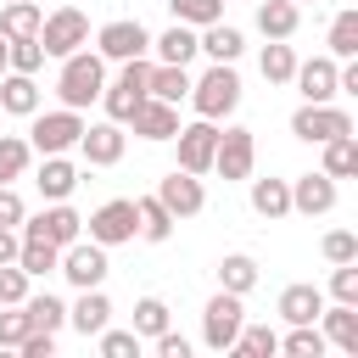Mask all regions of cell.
<instances>
[{
  "instance_id": "6da1fadb",
  "label": "cell",
  "mask_w": 358,
  "mask_h": 358,
  "mask_svg": "<svg viewBox=\"0 0 358 358\" xmlns=\"http://www.w3.org/2000/svg\"><path fill=\"white\" fill-rule=\"evenodd\" d=\"M101 90H106V62H101V50L84 45V50L62 56V67H56V106L84 112V106L101 101Z\"/></svg>"
},
{
  "instance_id": "7a4b0ae2",
  "label": "cell",
  "mask_w": 358,
  "mask_h": 358,
  "mask_svg": "<svg viewBox=\"0 0 358 358\" xmlns=\"http://www.w3.org/2000/svg\"><path fill=\"white\" fill-rule=\"evenodd\" d=\"M185 101L196 106V117L224 123V117L241 106V73H235V62H207V73L190 78V95H185Z\"/></svg>"
},
{
  "instance_id": "3957f363",
  "label": "cell",
  "mask_w": 358,
  "mask_h": 358,
  "mask_svg": "<svg viewBox=\"0 0 358 358\" xmlns=\"http://www.w3.org/2000/svg\"><path fill=\"white\" fill-rule=\"evenodd\" d=\"M78 134H84V112H73V106H50V112L39 106V112L28 117V145H34V157L73 151Z\"/></svg>"
},
{
  "instance_id": "277c9868",
  "label": "cell",
  "mask_w": 358,
  "mask_h": 358,
  "mask_svg": "<svg viewBox=\"0 0 358 358\" xmlns=\"http://www.w3.org/2000/svg\"><path fill=\"white\" fill-rule=\"evenodd\" d=\"M145 78H151V56H129V62H117V73H112L106 90H101V106H106L112 123H129V112L145 101Z\"/></svg>"
},
{
  "instance_id": "5b68a950",
  "label": "cell",
  "mask_w": 358,
  "mask_h": 358,
  "mask_svg": "<svg viewBox=\"0 0 358 358\" xmlns=\"http://www.w3.org/2000/svg\"><path fill=\"white\" fill-rule=\"evenodd\" d=\"M241 324H246V296H235V291H213L207 308H201V347H207V352H229Z\"/></svg>"
},
{
  "instance_id": "8992f818",
  "label": "cell",
  "mask_w": 358,
  "mask_h": 358,
  "mask_svg": "<svg viewBox=\"0 0 358 358\" xmlns=\"http://www.w3.org/2000/svg\"><path fill=\"white\" fill-rule=\"evenodd\" d=\"M291 134H296L302 145H324V140H336V134H352V112L336 106V101H302V106L291 112Z\"/></svg>"
},
{
  "instance_id": "52a82bcc",
  "label": "cell",
  "mask_w": 358,
  "mask_h": 358,
  "mask_svg": "<svg viewBox=\"0 0 358 358\" xmlns=\"http://www.w3.org/2000/svg\"><path fill=\"white\" fill-rule=\"evenodd\" d=\"M106 246L101 241H90V235H78V241H67L62 246V257H56V274L73 285V291H90V285H106Z\"/></svg>"
},
{
  "instance_id": "ba28073f",
  "label": "cell",
  "mask_w": 358,
  "mask_h": 358,
  "mask_svg": "<svg viewBox=\"0 0 358 358\" xmlns=\"http://www.w3.org/2000/svg\"><path fill=\"white\" fill-rule=\"evenodd\" d=\"M39 45H45V56H73V50H84L90 45V17L78 11V6H56V11H45V22H39Z\"/></svg>"
},
{
  "instance_id": "9c48e42d",
  "label": "cell",
  "mask_w": 358,
  "mask_h": 358,
  "mask_svg": "<svg viewBox=\"0 0 358 358\" xmlns=\"http://www.w3.org/2000/svg\"><path fill=\"white\" fill-rule=\"evenodd\" d=\"M95 50H101V62H129V56H151V28L140 22V17H112V22H101L95 28Z\"/></svg>"
},
{
  "instance_id": "30bf717a",
  "label": "cell",
  "mask_w": 358,
  "mask_h": 358,
  "mask_svg": "<svg viewBox=\"0 0 358 358\" xmlns=\"http://www.w3.org/2000/svg\"><path fill=\"white\" fill-rule=\"evenodd\" d=\"M252 168H257V134L241 123H224L218 145H213V173L218 179H252Z\"/></svg>"
},
{
  "instance_id": "8fae6325",
  "label": "cell",
  "mask_w": 358,
  "mask_h": 358,
  "mask_svg": "<svg viewBox=\"0 0 358 358\" xmlns=\"http://www.w3.org/2000/svg\"><path fill=\"white\" fill-rule=\"evenodd\" d=\"M134 229H140V218H134V196H112V201H101V207L84 218V235L101 241L106 252H112V246H129Z\"/></svg>"
},
{
  "instance_id": "7c38bea8",
  "label": "cell",
  "mask_w": 358,
  "mask_h": 358,
  "mask_svg": "<svg viewBox=\"0 0 358 358\" xmlns=\"http://www.w3.org/2000/svg\"><path fill=\"white\" fill-rule=\"evenodd\" d=\"M78 157H84V168H117L123 162V151H129V134H123V123H84V134H78V145H73Z\"/></svg>"
},
{
  "instance_id": "4fadbf2b",
  "label": "cell",
  "mask_w": 358,
  "mask_h": 358,
  "mask_svg": "<svg viewBox=\"0 0 358 358\" xmlns=\"http://www.w3.org/2000/svg\"><path fill=\"white\" fill-rule=\"evenodd\" d=\"M17 235H45V241L67 246V241H78V235H84V218H78V207H73V201H45L39 213H28V218L17 224Z\"/></svg>"
},
{
  "instance_id": "5bb4252c",
  "label": "cell",
  "mask_w": 358,
  "mask_h": 358,
  "mask_svg": "<svg viewBox=\"0 0 358 358\" xmlns=\"http://www.w3.org/2000/svg\"><path fill=\"white\" fill-rule=\"evenodd\" d=\"M336 78H341V62H336L330 50H324V56H308V62L296 56L291 84H296V95H302V101H336V95H341V84H336Z\"/></svg>"
},
{
  "instance_id": "9a60e30c",
  "label": "cell",
  "mask_w": 358,
  "mask_h": 358,
  "mask_svg": "<svg viewBox=\"0 0 358 358\" xmlns=\"http://www.w3.org/2000/svg\"><path fill=\"white\" fill-rule=\"evenodd\" d=\"M173 145H179V162H173V168H185V173H213V145H218V123H207V117H196V123H179Z\"/></svg>"
},
{
  "instance_id": "2e32d148",
  "label": "cell",
  "mask_w": 358,
  "mask_h": 358,
  "mask_svg": "<svg viewBox=\"0 0 358 358\" xmlns=\"http://www.w3.org/2000/svg\"><path fill=\"white\" fill-rule=\"evenodd\" d=\"M157 201L173 213V224L179 218H196L201 207H207V190H201V173H185V168H173V173H162L157 179Z\"/></svg>"
},
{
  "instance_id": "e0dca14e",
  "label": "cell",
  "mask_w": 358,
  "mask_h": 358,
  "mask_svg": "<svg viewBox=\"0 0 358 358\" xmlns=\"http://www.w3.org/2000/svg\"><path fill=\"white\" fill-rule=\"evenodd\" d=\"M123 129H134L140 140L162 145V140H173V134H179V106H173V101H157V95H145V101L129 112V123H123Z\"/></svg>"
},
{
  "instance_id": "ac0fdd59",
  "label": "cell",
  "mask_w": 358,
  "mask_h": 358,
  "mask_svg": "<svg viewBox=\"0 0 358 358\" xmlns=\"http://www.w3.org/2000/svg\"><path fill=\"white\" fill-rule=\"evenodd\" d=\"M330 207H336V179H330L324 168H308V173L291 179V213H302V218H324Z\"/></svg>"
},
{
  "instance_id": "d6986e66",
  "label": "cell",
  "mask_w": 358,
  "mask_h": 358,
  "mask_svg": "<svg viewBox=\"0 0 358 358\" xmlns=\"http://www.w3.org/2000/svg\"><path fill=\"white\" fill-rule=\"evenodd\" d=\"M78 179H84V168H78L67 151H56V157H39V173H34V185H39V196H45V201H67V196L78 190Z\"/></svg>"
},
{
  "instance_id": "ffe728a7",
  "label": "cell",
  "mask_w": 358,
  "mask_h": 358,
  "mask_svg": "<svg viewBox=\"0 0 358 358\" xmlns=\"http://www.w3.org/2000/svg\"><path fill=\"white\" fill-rule=\"evenodd\" d=\"M67 324L90 341V336H101L106 324H112V296L101 291V285H90V291H78L73 302H67Z\"/></svg>"
},
{
  "instance_id": "44dd1931",
  "label": "cell",
  "mask_w": 358,
  "mask_h": 358,
  "mask_svg": "<svg viewBox=\"0 0 358 358\" xmlns=\"http://www.w3.org/2000/svg\"><path fill=\"white\" fill-rule=\"evenodd\" d=\"M241 50H246V34L235 28V22H207V28H196V56H207V62H241Z\"/></svg>"
},
{
  "instance_id": "7402d4cb",
  "label": "cell",
  "mask_w": 358,
  "mask_h": 358,
  "mask_svg": "<svg viewBox=\"0 0 358 358\" xmlns=\"http://www.w3.org/2000/svg\"><path fill=\"white\" fill-rule=\"evenodd\" d=\"M274 313H280L285 324H313V319L324 313V291H319L313 280H296V285H285V291H280Z\"/></svg>"
},
{
  "instance_id": "603a6c76",
  "label": "cell",
  "mask_w": 358,
  "mask_h": 358,
  "mask_svg": "<svg viewBox=\"0 0 358 358\" xmlns=\"http://www.w3.org/2000/svg\"><path fill=\"white\" fill-rule=\"evenodd\" d=\"M313 324L324 330L330 347H341V352L358 358V302H324V313H319Z\"/></svg>"
},
{
  "instance_id": "cb8c5ba5",
  "label": "cell",
  "mask_w": 358,
  "mask_h": 358,
  "mask_svg": "<svg viewBox=\"0 0 358 358\" xmlns=\"http://www.w3.org/2000/svg\"><path fill=\"white\" fill-rule=\"evenodd\" d=\"M39 106H45V90H39L34 73H0V112H11V117H34Z\"/></svg>"
},
{
  "instance_id": "d4e9b609",
  "label": "cell",
  "mask_w": 358,
  "mask_h": 358,
  "mask_svg": "<svg viewBox=\"0 0 358 358\" xmlns=\"http://www.w3.org/2000/svg\"><path fill=\"white\" fill-rule=\"evenodd\" d=\"M252 22H257L263 39H291V34L302 28V6H296V0H257Z\"/></svg>"
},
{
  "instance_id": "484cf974",
  "label": "cell",
  "mask_w": 358,
  "mask_h": 358,
  "mask_svg": "<svg viewBox=\"0 0 358 358\" xmlns=\"http://www.w3.org/2000/svg\"><path fill=\"white\" fill-rule=\"evenodd\" d=\"M246 196L257 218H291V179H246Z\"/></svg>"
},
{
  "instance_id": "4316f807",
  "label": "cell",
  "mask_w": 358,
  "mask_h": 358,
  "mask_svg": "<svg viewBox=\"0 0 358 358\" xmlns=\"http://www.w3.org/2000/svg\"><path fill=\"white\" fill-rule=\"evenodd\" d=\"M151 62H173V67H190V62H196V28L173 22V28L151 34Z\"/></svg>"
},
{
  "instance_id": "83f0119b",
  "label": "cell",
  "mask_w": 358,
  "mask_h": 358,
  "mask_svg": "<svg viewBox=\"0 0 358 358\" xmlns=\"http://www.w3.org/2000/svg\"><path fill=\"white\" fill-rule=\"evenodd\" d=\"M213 274H218V291H235V296H246V291L263 280V268H257V257H252V252H224Z\"/></svg>"
},
{
  "instance_id": "f1b7e54d",
  "label": "cell",
  "mask_w": 358,
  "mask_h": 358,
  "mask_svg": "<svg viewBox=\"0 0 358 358\" xmlns=\"http://www.w3.org/2000/svg\"><path fill=\"white\" fill-rule=\"evenodd\" d=\"M22 313H28V330H67V302L56 291H28L22 296Z\"/></svg>"
},
{
  "instance_id": "f546056e",
  "label": "cell",
  "mask_w": 358,
  "mask_h": 358,
  "mask_svg": "<svg viewBox=\"0 0 358 358\" xmlns=\"http://www.w3.org/2000/svg\"><path fill=\"white\" fill-rule=\"evenodd\" d=\"M134 218H140V229H134V235H140V241H151V246H162V241L173 235V213L157 201V190H151V196H134Z\"/></svg>"
},
{
  "instance_id": "4dcf8cb0",
  "label": "cell",
  "mask_w": 358,
  "mask_h": 358,
  "mask_svg": "<svg viewBox=\"0 0 358 358\" xmlns=\"http://www.w3.org/2000/svg\"><path fill=\"white\" fill-rule=\"evenodd\" d=\"M56 257H62V246H56V241H45V235H22V246H17V268H22L28 280L56 274Z\"/></svg>"
},
{
  "instance_id": "1f68e13d",
  "label": "cell",
  "mask_w": 358,
  "mask_h": 358,
  "mask_svg": "<svg viewBox=\"0 0 358 358\" xmlns=\"http://www.w3.org/2000/svg\"><path fill=\"white\" fill-rule=\"evenodd\" d=\"M39 22H45L39 0H6L0 6V39H34Z\"/></svg>"
},
{
  "instance_id": "d6a6232c",
  "label": "cell",
  "mask_w": 358,
  "mask_h": 358,
  "mask_svg": "<svg viewBox=\"0 0 358 358\" xmlns=\"http://www.w3.org/2000/svg\"><path fill=\"white\" fill-rule=\"evenodd\" d=\"M324 45H330V56H336V62H352V56H358V6H341V11L330 17Z\"/></svg>"
},
{
  "instance_id": "836d02e7",
  "label": "cell",
  "mask_w": 358,
  "mask_h": 358,
  "mask_svg": "<svg viewBox=\"0 0 358 358\" xmlns=\"http://www.w3.org/2000/svg\"><path fill=\"white\" fill-rule=\"evenodd\" d=\"M145 95L157 101H185L190 95V67H173V62H151V78H145Z\"/></svg>"
},
{
  "instance_id": "e575fe53",
  "label": "cell",
  "mask_w": 358,
  "mask_h": 358,
  "mask_svg": "<svg viewBox=\"0 0 358 358\" xmlns=\"http://www.w3.org/2000/svg\"><path fill=\"white\" fill-rule=\"evenodd\" d=\"M319 151H324V162H319V168H324L336 185L358 173V134H336V140H324Z\"/></svg>"
},
{
  "instance_id": "d590c367",
  "label": "cell",
  "mask_w": 358,
  "mask_h": 358,
  "mask_svg": "<svg viewBox=\"0 0 358 358\" xmlns=\"http://www.w3.org/2000/svg\"><path fill=\"white\" fill-rule=\"evenodd\" d=\"M229 352H241V358H280V330L274 324H241Z\"/></svg>"
},
{
  "instance_id": "8d00e7d4",
  "label": "cell",
  "mask_w": 358,
  "mask_h": 358,
  "mask_svg": "<svg viewBox=\"0 0 358 358\" xmlns=\"http://www.w3.org/2000/svg\"><path fill=\"white\" fill-rule=\"evenodd\" d=\"M324 330L319 324H285V336H280V352L285 358H324Z\"/></svg>"
},
{
  "instance_id": "74e56055",
  "label": "cell",
  "mask_w": 358,
  "mask_h": 358,
  "mask_svg": "<svg viewBox=\"0 0 358 358\" xmlns=\"http://www.w3.org/2000/svg\"><path fill=\"white\" fill-rule=\"evenodd\" d=\"M28 162H34L28 134H0V185H17L28 173Z\"/></svg>"
},
{
  "instance_id": "f35d334b",
  "label": "cell",
  "mask_w": 358,
  "mask_h": 358,
  "mask_svg": "<svg viewBox=\"0 0 358 358\" xmlns=\"http://www.w3.org/2000/svg\"><path fill=\"white\" fill-rule=\"evenodd\" d=\"M257 73H263L268 84H291V73H296V50H291L285 39H268L263 56H257Z\"/></svg>"
},
{
  "instance_id": "ab89813d",
  "label": "cell",
  "mask_w": 358,
  "mask_h": 358,
  "mask_svg": "<svg viewBox=\"0 0 358 358\" xmlns=\"http://www.w3.org/2000/svg\"><path fill=\"white\" fill-rule=\"evenodd\" d=\"M168 324H173V308H168L162 296H140V302H134V336H140V341L162 336Z\"/></svg>"
},
{
  "instance_id": "60d3db41",
  "label": "cell",
  "mask_w": 358,
  "mask_h": 358,
  "mask_svg": "<svg viewBox=\"0 0 358 358\" xmlns=\"http://www.w3.org/2000/svg\"><path fill=\"white\" fill-rule=\"evenodd\" d=\"M6 73H45V45H39V34L34 39H6Z\"/></svg>"
},
{
  "instance_id": "b9f144b4",
  "label": "cell",
  "mask_w": 358,
  "mask_h": 358,
  "mask_svg": "<svg viewBox=\"0 0 358 358\" xmlns=\"http://www.w3.org/2000/svg\"><path fill=\"white\" fill-rule=\"evenodd\" d=\"M168 11H173V22H185V28H207V22L224 17V0H168Z\"/></svg>"
},
{
  "instance_id": "7bdbcfd3",
  "label": "cell",
  "mask_w": 358,
  "mask_h": 358,
  "mask_svg": "<svg viewBox=\"0 0 358 358\" xmlns=\"http://www.w3.org/2000/svg\"><path fill=\"white\" fill-rule=\"evenodd\" d=\"M95 347H101V358H140V336L134 330H117V324H106L101 336H95Z\"/></svg>"
},
{
  "instance_id": "ee69618b",
  "label": "cell",
  "mask_w": 358,
  "mask_h": 358,
  "mask_svg": "<svg viewBox=\"0 0 358 358\" xmlns=\"http://www.w3.org/2000/svg\"><path fill=\"white\" fill-rule=\"evenodd\" d=\"M28 291H34V280H28L17 263H0V308H17Z\"/></svg>"
},
{
  "instance_id": "f6af8a7d",
  "label": "cell",
  "mask_w": 358,
  "mask_h": 358,
  "mask_svg": "<svg viewBox=\"0 0 358 358\" xmlns=\"http://www.w3.org/2000/svg\"><path fill=\"white\" fill-rule=\"evenodd\" d=\"M319 252H324L330 263H358V235H352V229H330V235L319 241Z\"/></svg>"
},
{
  "instance_id": "bcb514c9",
  "label": "cell",
  "mask_w": 358,
  "mask_h": 358,
  "mask_svg": "<svg viewBox=\"0 0 358 358\" xmlns=\"http://www.w3.org/2000/svg\"><path fill=\"white\" fill-rule=\"evenodd\" d=\"M330 296L358 302V263H330Z\"/></svg>"
},
{
  "instance_id": "7dc6e473",
  "label": "cell",
  "mask_w": 358,
  "mask_h": 358,
  "mask_svg": "<svg viewBox=\"0 0 358 358\" xmlns=\"http://www.w3.org/2000/svg\"><path fill=\"white\" fill-rule=\"evenodd\" d=\"M28 336V313H22V302L17 308H0V347H17Z\"/></svg>"
},
{
  "instance_id": "c3c4849f",
  "label": "cell",
  "mask_w": 358,
  "mask_h": 358,
  "mask_svg": "<svg viewBox=\"0 0 358 358\" xmlns=\"http://www.w3.org/2000/svg\"><path fill=\"white\" fill-rule=\"evenodd\" d=\"M28 218V201L17 196V185H0V229H17Z\"/></svg>"
},
{
  "instance_id": "681fc988",
  "label": "cell",
  "mask_w": 358,
  "mask_h": 358,
  "mask_svg": "<svg viewBox=\"0 0 358 358\" xmlns=\"http://www.w3.org/2000/svg\"><path fill=\"white\" fill-rule=\"evenodd\" d=\"M151 347H157V358H190V336H179L173 324L162 336H151Z\"/></svg>"
},
{
  "instance_id": "f907efd6",
  "label": "cell",
  "mask_w": 358,
  "mask_h": 358,
  "mask_svg": "<svg viewBox=\"0 0 358 358\" xmlns=\"http://www.w3.org/2000/svg\"><path fill=\"white\" fill-rule=\"evenodd\" d=\"M17 352H22V358H50V352H56V336H50V330H28V336L17 341Z\"/></svg>"
},
{
  "instance_id": "816d5d0a",
  "label": "cell",
  "mask_w": 358,
  "mask_h": 358,
  "mask_svg": "<svg viewBox=\"0 0 358 358\" xmlns=\"http://www.w3.org/2000/svg\"><path fill=\"white\" fill-rule=\"evenodd\" d=\"M17 246H22V235L17 229H0V263H17Z\"/></svg>"
},
{
  "instance_id": "f5cc1de1",
  "label": "cell",
  "mask_w": 358,
  "mask_h": 358,
  "mask_svg": "<svg viewBox=\"0 0 358 358\" xmlns=\"http://www.w3.org/2000/svg\"><path fill=\"white\" fill-rule=\"evenodd\" d=\"M0 73H6V39H0Z\"/></svg>"
},
{
  "instance_id": "db71d44e",
  "label": "cell",
  "mask_w": 358,
  "mask_h": 358,
  "mask_svg": "<svg viewBox=\"0 0 358 358\" xmlns=\"http://www.w3.org/2000/svg\"><path fill=\"white\" fill-rule=\"evenodd\" d=\"M296 6H308V0H296Z\"/></svg>"
}]
</instances>
